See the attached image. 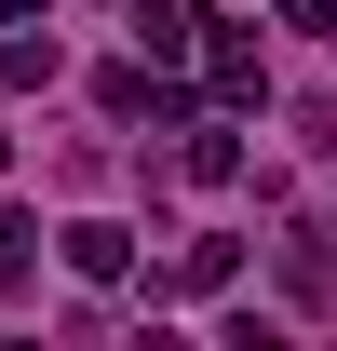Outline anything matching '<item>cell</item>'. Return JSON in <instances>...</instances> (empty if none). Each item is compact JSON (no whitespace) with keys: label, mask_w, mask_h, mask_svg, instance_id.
Masks as SVG:
<instances>
[{"label":"cell","mask_w":337,"mask_h":351,"mask_svg":"<svg viewBox=\"0 0 337 351\" xmlns=\"http://www.w3.org/2000/svg\"><path fill=\"white\" fill-rule=\"evenodd\" d=\"M189 54H203V95L229 108V122H243V108H270V41H256L243 14H203V27H189Z\"/></svg>","instance_id":"6da1fadb"},{"label":"cell","mask_w":337,"mask_h":351,"mask_svg":"<svg viewBox=\"0 0 337 351\" xmlns=\"http://www.w3.org/2000/svg\"><path fill=\"white\" fill-rule=\"evenodd\" d=\"M229 284H243V243H229V230H189V243H175V270L149 284V298H229Z\"/></svg>","instance_id":"7a4b0ae2"},{"label":"cell","mask_w":337,"mask_h":351,"mask_svg":"<svg viewBox=\"0 0 337 351\" xmlns=\"http://www.w3.org/2000/svg\"><path fill=\"white\" fill-rule=\"evenodd\" d=\"M54 257L82 270V284H135V230H122V217H68V230H54Z\"/></svg>","instance_id":"3957f363"},{"label":"cell","mask_w":337,"mask_h":351,"mask_svg":"<svg viewBox=\"0 0 337 351\" xmlns=\"http://www.w3.org/2000/svg\"><path fill=\"white\" fill-rule=\"evenodd\" d=\"M122 27H135V54H149V68H175V54H189V27H203V0H122Z\"/></svg>","instance_id":"277c9868"},{"label":"cell","mask_w":337,"mask_h":351,"mask_svg":"<svg viewBox=\"0 0 337 351\" xmlns=\"http://www.w3.org/2000/svg\"><path fill=\"white\" fill-rule=\"evenodd\" d=\"M175 176H189V189H243V135H229V108H216V122H189Z\"/></svg>","instance_id":"5b68a950"},{"label":"cell","mask_w":337,"mask_h":351,"mask_svg":"<svg viewBox=\"0 0 337 351\" xmlns=\"http://www.w3.org/2000/svg\"><path fill=\"white\" fill-rule=\"evenodd\" d=\"M54 27H0V95H54Z\"/></svg>","instance_id":"8992f818"},{"label":"cell","mask_w":337,"mask_h":351,"mask_svg":"<svg viewBox=\"0 0 337 351\" xmlns=\"http://www.w3.org/2000/svg\"><path fill=\"white\" fill-rule=\"evenodd\" d=\"M284 284H297L310 311L337 298V230H284Z\"/></svg>","instance_id":"52a82bcc"},{"label":"cell","mask_w":337,"mask_h":351,"mask_svg":"<svg viewBox=\"0 0 337 351\" xmlns=\"http://www.w3.org/2000/svg\"><path fill=\"white\" fill-rule=\"evenodd\" d=\"M27 270H41V217L0 203V298H27Z\"/></svg>","instance_id":"ba28073f"},{"label":"cell","mask_w":337,"mask_h":351,"mask_svg":"<svg viewBox=\"0 0 337 351\" xmlns=\"http://www.w3.org/2000/svg\"><path fill=\"white\" fill-rule=\"evenodd\" d=\"M297 135H310V149L337 162V95H310V108H297Z\"/></svg>","instance_id":"9c48e42d"},{"label":"cell","mask_w":337,"mask_h":351,"mask_svg":"<svg viewBox=\"0 0 337 351\" xmlns=\"http://www.w3.org/2000/svg\"><path fill=\"white\" fill-rule=\"evenodd\" d=\"M284 27H324V41H337V0H284Z\"/></svg>","instance_id":"30bf717a"},{"label":"cell","mask_w":337,"mask_h":351,"mask_svg":"<svg viewBox=\"0 0 337 351\" xmlns=\"http://www.w3.org/2000/svg\"><path fill=\"white\" fill-rule=\"evenodd\" d=\"M0 27H54V0H0Z\"/></svg>","instance_id":"8fae6325"},{"label":"cell","mask_w":337,"mask_h":351,"mask_svg":"<svg viewBox=\"0 0 337 351\" xmlns=\"http://www.w3.org/2000/svg\"><path fill=\"white\" fill-rule=\"evenodd\" d=\"M0 176H14V95H0Z\"/></svg>","instance_id":"7c38bea8"}]
</instances>
